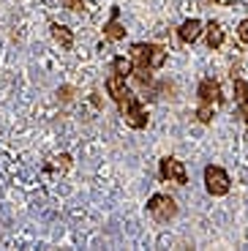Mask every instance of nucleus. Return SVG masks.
Listing matches in <instances>:
<instances>
[{
  "instance_id": "f8f14e48",
  "label": "nucleus",
  "mask_w": 248,
  "mask_h": 251,
  "mask_svg": "<svg viewBox=\"0 0 248 251\" xmlns=\"http://www.w3.org/2000/svg\"><path fill=\"white\" fill-rule=\"evenodd\" d=\"M112 74H118V76H131L134 74V60L125 55H118V57H112Z\"/></svg>"
},
{
  "instance_id": "ddd939ff",
  "label": "nucleus",
  "mask_w": 248,
  "mask_h": 251,
  "mask_svg": "<svg viewBox=\"0 0 248 251\" xmlns=\"http://www.w3.org/2000/svg\"><path fill=\"white\" fill-rule=\"evenodd\" d=\"M71 170V156L69 153H60V156H55L50 164H47V172H69Z\"/></svg>"
},
{
  "instance_id": "39448f33",
  "label": "nucleus",
  "mask_w": 248,
  "mask_h": 251,
  "mask_svg": "<svg viewBox=\"0 0 248 251\" xmlns=\"http://www.w3.org/2000/svg\"><path fill=\"white\" fill-rule=\"evenodd\" d=\"M158 175H161V180H164V183H177V186H186V183H188L186 164L177 161L174 156L161 158V164H158Z\"/></svg>"
},
{
  "instance_id": "2eb2a0df",
  "label": "nucleus",
  "mask_w": 248,
  "mask_h": 251,
  "mask_svg": "<svg viewBox=\"0 0 248 251\" xmlns=\"http://www.w3.org/2000/svg\"><path fill=\"white\" fill-rule=\"evenodd\" d=\"M197 120L202 126H210L213 123V118H216V109H213V104H202V101H199V107H197Z\"/></svg>"
},
{
  "instance_id": "f257e3e1",
  "label": "nucleus",
  "mask_w": 248,
  "mask_h": 251,
  "mask_svg": "<svg viewBox=\"0 0 248 251\" xmlns=\"http://www.w3.org/2000/svg\"><path fill=\"white\" fill-rule=\"evenodd\" d=\"M131 60H134V66L155 71L167 63V50L161 44H145V41H139V44L131 47Z\"/></svg>"
},
{
  "instance_id": "7ed1b4c3",
  "label": "nucleus",
  "mask_w": 248,
  "mask_h": 251,
  "mask_svg": "<svg viewBox=\"0 0 248 251\" xmlns=\"http://www.w3.org/2000/svg\"><path fill=\"white\" fill-rule=\"evenodd\" d=\"M205 188L210 197H226L232 188V180L226 175V170L216 167V164H207L205 167Z\"/></svg>"
},
{
  "instance_id": "6ab92c4d",
  "label": "nucleus",
  "mask_w": 248,
  "mask_h": 251,
  "mask_svg": "<svg viewBox=\"0 0 248 251\" xmlns=\"http://www.w3.org/2000/svg\"><path fill=\"white\" fill-rule=\"evenodd\" d=\"M90 104H93L96 109H101V93H96V90H93V93H90Z\"/></svg>"
},
{
  "instance_id": "a211bd4d",
  "label": "nucleus",
  "mask_w": 248,
  "mask_h": 251,
  "mask_svg": "<svg viewBox=\"0 0 248 251\" xmlns=\"http://www.w3.org/2000/svg\"><path fill=\"white\" fill-rule=\"evenodd\" d=\"M237 38H240L243 44L248 47V19H243L240 25H237Z\"/></svg>"
},
{
  "instance_id": "aec40b11",
  "label": "nucleus",
  "mask_w": 248,
  "mask_h": 251,
  "mask_svg": "<svg viewBox=\"0 0 248 251\" xmlns=\"http://www.w3.org/2000/svg\"><path fill=\"white\" fill-rule=\"evenodd\" d=\"M205 3H218V0H205Z\"/></svg>"
},
{
  "instance_id": "423d86ee",
  "label": "nucleus",
  "mask_w": 248,
  "mask_h": 251,
  "mask_svg": "<svg viewBox=\"0 0 248 251\" xmlns=\"http://www.w3.org/2000/svg\"><path fill=\"white\" fill-rule=\"evenodd\" d=\"M197 96L202 104H223V93H221V85H218V79H213V76H205V79L199 82L197 88Z\"/></svg>"
},
{
  "instance_id": "dca6fc26",
  "label": "nucleus",
  "mask_w": 248,
  "mask_h": 251,
  "mask_svg": "<svg viewBox=\"0 0 248 251\" xmlns=\"http://www.w3.org/2000/svg\"><path fill=\"white\" fill-rule=\"evenodd\" d=\"M74 96H76L74 85H60V88H57V101H60V104H71Z\"/></svg>"
},
{
  "instance_id": "9b49d317",
  "label": "nucleus",
  "mask_w": 248,
  "mask_h": 251,
  "mask_svg": "<svg viewBox=\"0 0 248 251\" xmlns=\"http://www.w3.org/2000/svg\"><path fill=\"white\" fill-rule=\"evenodd\" d=\"M50 30H52V38H55V41L63 47V50H71V47H74V33H71V27L52 22V27H50Z\"/></svg>"
},
{
  "instance_id": "9d476101",
  "label": "nucleus",
  "mask_w": 248,
  "mask_h": 251,
  "mask_svg": "<svg viewBox=\"0 0 248 251\" xmlns=\"http://www.w3.org/2000/svg\"><path fill=\"white\" fill-rule=\"evenodd\" d=\"M223 38H226V33H223V27L218 25V22H207L205 25V41H207V47L210 50H218V47L223 44Z\"/></svg>"
},
{
  "instance_id": "20e7f679",
  "label": "nucleus",
  "mask_w": 248,
  "mask_h": 251,
  "mask_svg": "<svg viewBox=\"0 0 248 251\" xmlns=\"http://www.w3.org/2000/svg\"><path fill=\"white\" fill-rule=\"evenodd\" d=\"M148 213L153 216L155 221H172L177 216V202L169 194H153L148 200Z\"/></svg>"
},
{
  "instance_id": "0eeeda50",
  "label": "nucleus",
  "mask_w": 248,
  "mask_h": 251,
  "mask_svg": "<svg viewBox=\"0 0 248 251\" xmlns=\"http://www.w3.org/2000/svg\"><path fill=\"white\" fill-rule=\"evenodd\" d=\"M106 93H109V96H112V101H115V104L120 107V104H123V101L131 96V90H128V85H125L123 76L109 74V76H106Z\"/></svg>"
},
{
  "instance_id": "6e6552de",
  "label": "nucleus",
  "mask_w": 248,
  "mask_h": 251,
  "mask_svg": "<svg viewBox=\"0 0 248 251\" xmlns=\"http://www.w3.org/2000/svg\"><path fill=\"white\" fill-rule=\"evenodd\" d=\"M104 38L106 41H123L125 38V25L120 22V8L118 6H112V17L104 25Z\"/></svg>"
},
{
  "instance_id": "412c9836",
  "label": "nucleus",
  "mask_w": 248,
  "mask_h": 251,
  "mask_svg": "<svg viewBox=\"0 0 248 251\" xmlns=\"http://www.w3.org/2000/svg\"><path fill=\"white\" fill-rule=\"evenodd\" d=\"M246 139H248V134H246Z\"/></svg>"
},
{
  "instance_id": "f03ea898",
  "label": "nucleus",
  "mask_w": 248,
  "mask_h": 251,
  "mask_svg": "<svg viewBox=\"0 0 248 251\" xmlns=\"http://www.w3.org/2000/svg\"><path fill=\"white\" fill-rule=\"evenodd\" d=\"M120 115H123L125 126H128V128H134V131H142L145 126H148V109H145L142 99H139V96H134V93H131L128 99L120 104Z\"/></svg>"
},
{
  "instance_id": "f3484780",
  "label": "nucleus",
  "mask_w": 248,
  "mask_h": 251,
  "mask_svg": "<svg viewBox=\"0 0 248 251\" xmlns=\"http://www.w3.org/2000/svg\"><path fill=\"white\" fill-rule=\"evenodd\" d=\"M60 3L69 8V11H76V14L85 11V3H82V0H60Z\"/></svg>"
},
{
  "instance_id": "4468645a",
  "label": "nucleus",
  "mask_w": 248,
  "mask_h": 251,
  "mask_svg": "<svg viewBox=\"0 0 248 251\" xmlns=\"http://www.w3.org/2000/svg\"><path fill=\"white\" fill-rule=\"evenodd\" d=\"M232 85H235V104H246L248 101V82L243 76H232Z\"/></svg>"
},
{
  "instance_id": "1a4fd4ad",
  "label": "nucleus",
  "mask_w": 248,
  "mask_h": 251,
  "mask_svg": "<svg viewBox=\"0 0 248 251\" xmlns=\"http://www.w3.org/2000/svg\"><path fill=\"white\" fill-rule=\"evenodd\" d=\"M202 27H205V25H202L199 19H186V22L177 27V38L183 41V44H194V41H197V38L205 33Z\"/></svg>"
}]
</instances>
